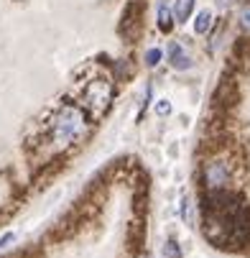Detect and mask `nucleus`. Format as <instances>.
Segmentation results:
<instances>
[{"mask_svg": "<svg viewBox=\"0 0 250 258\" xmlns=\"http://www.w3.org/2000/svg\"><path fill=\"white\" fill-rule=\"evenodd\" d=\"M143 258H148V255H143Z\"/></svg>", "mask_w": 250, "mask_h": 258, "instance_id": "obj_16", "label": "nucleus"}, {"mask_svg": "<svg viewBox=\"0 0 250 258\" xmlns=\"http://www.w3.org/2000/svg\"><path fill=\"white\" fill-rule=\"evenodd\" d=\"M158 61H161V49H148L146 51V64L148 67H156Z\"/></svg>", "mask_w": 250, "mask_h": 258, "instance_id": "obj_11", "label": "nucleus"}, {"mask_svg": "<svg viewBox=\"0 0 250 258\" xmlns=\"http://www.w3.org/2000/svg\"><path fill=\"white\" fill-rule=\"evenodd\" d=\"M87 131V118L77 105H64L51 120V143L54 149H66L77 143Z\"/></svg>", "mask_w": 250, "mask_h": 258, "instance_id": "obj_1", "label": "nucleus"}, {"mask_svg": "<svg viewBox=\"0 0 250 258\" xmlns=\"http://www.w3.org/2000/svg\"><path fill=\"white\" fill-rule=\"evenodd\" d=\"M182 217H184V223L187 225H197V215H194V205L189 197L182 200Z\"/></svg>", "mask_w": 250, "mask_h": 258, "instance_id": "obj_8", "label": "nucleus"}, {"mask_svg": "<svg viewBox=\"0 0 250 258\" xmlns=\"http://www.w3.org/2000/svg\"><path fill=\"white\" fill-rule=\"evenodd\" d=\"M217 6H222V8H225V6H230V0H217Z\"/></svg>", "mask_w": 250, "mask_h": 258, "instance_id": "obj_15", "label": "nucleus"}, {"mask_svg": "<svg viewBox=\"0 0 250 258\" xmlns=\"http://www.w3.org/2000/svg\"><path fill=\"white\" fill-rule=\"evenodd\" d=\"M133 11H135V3H133V6H130V8H128V18H130V16H133ZM130 23H135V21H123V31H125V28H128V26H130Z\"/></svg>", "mask_w": 250, "mask_h": 258, "instance_id": "obj_13", "label": "nucleus"}, {"mask_svg": "<svg viewBox=\"0 0 250 258\" xmlns=\"http://www.w3.org/2000/svg\"><path fill=\"white\" fill-rule=\"evenodd\" d=\"M163 258H182V250H179V243L176 240H169L163 245Z\"/></svg>", "mask_w": 250, "mask_h": 258, "instance_id": "obj_9", "label": "nucleus"}, {"mask_svg": "<svg viewBox=\"0 0 250 258\" xmlns=\"http://www.w3.org/2000/svg\"><path fill=\"white\" fill-rule=\"evenodd\" d=\"M209 28H212V13H209V11H202V13H197L194 31H197L199 36H204V33H209Z\"/></svg>", "mask_w": 250, "mask_h": 258, "instance_id": "obj_7", "label": "nucleus"}, {"mask_svg": "<svg viewBox=\"0 0 250 258\" xmlns=\"http://www.w3.org/2000/svg\"><path fill=\"white\" fill-rule=\"evenodd\" d=\"M240 26H242V31L250 36V3L242 6V11H240Z\"/></svg>", "mask_w": 250, "mask_h": 258, "instance_id": "obj_10", "label": "nucleus"}, {"mask_svg": "<svg viewBox=\"0 0 250 258\" xmlns=\"http://www.w3.org/2000/svg\"><path fill=\"white\" fill-rule=\"evenodd\" d=\"M156 110H158V115H169V113H171V105H169V102H166V100H161V102H158V107H156Z\"/></svg>", "mask_w": 250, "mask_h": 258, "instance_id": "obj_12", "label": "nucleus"}, {"mask_svg": "<svg viewBox=\"0 0 250 258\" xmlns=\"http://www.w3.org/2000/svg\"><path fill=\"white\" fill-rule=\"evenodd\" d=\"M204 179L209 184V189H225L230 179V166L225 161H209L204 166Z\"/></svg>", "mask_w": 250, "mask_h": 258, "instance_id": "obj_3", "label": "nucleus"}, {"mask_svg": "<svg viewBox=\"0 0 250 258\" xmlns=\"http://www.w3.org/2000/svg\"><path fill=\"white\" fill-rule=\"evenodd\" d=\"M11 240H13V233H8L6 238H0V248H6V245H8Z\"/></svg>", "mask_w": 250, "mask_h": 258, "instance_id": "obj_14", "label": "nucleus"}, {"mask_svg": "<svg viewBox=\"0 0 250 258\" xmlns=\"http://www.w3.org/2000/svg\"><path fill=\"white\" fill-rule=\"evenodd\" d=\"M194 3L197 0H176V6H174V18L179 21V23H184L189 16H192V11H194Z\"/></svg>", "mask_w": 250, "mask_h": 258, "instance_id": "obj_5", "label": "nucleus"}, {"mask_svg": "<svg viewBox=\"0 0 250 258\" xmlns=\"http://www.w3.org/2000/svg\"><path fill=\"white\" fill-rule=\"evenodd\" d=\"M166 54H169V61H171V67H174V69H179V72L192 69V59L182 51V46H179L176 41H171V44H169Z\"/></svg>", "mask_w": 250, "mask_h": 258, "instance_id": "obj_4", "label": "nucleus"}, {"mask_svg": "<svg viewBox=\"0 0 250 258\" xmlns=\"http://www.w3.org/2000/svg\"><path fill=\"white\" fill-rule=\"evenodd\" d=\"M113 85L107 82V80H95V82H90L87 85V90H85V107L90 110V113L95 115V118H100L107 107H110V102H113Z\"/></svg>", "mask_w": 250, "mask_h": 258, "instance_id": "obj_2", "label": "nucleus"}, {"mask_svg": "<svg viewBox=\"0 0 250 258\" xmlns=\"http://www.w3.org/2000/svg\"><path fill=\"white\" fill-rule=\"evenodd\" d=\"M158 28H161L163 33H169V31L174 28V13H171V8H169L166 3L158 6Z\"/></svg>", "mask_w": 250, "mask_h": 258, "instance_id": "obj_6", "label": "nucleus"}]
</instances>
